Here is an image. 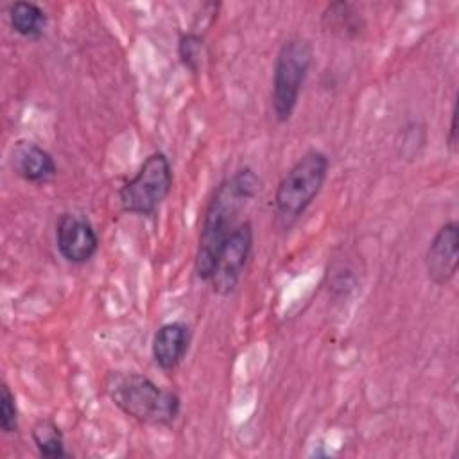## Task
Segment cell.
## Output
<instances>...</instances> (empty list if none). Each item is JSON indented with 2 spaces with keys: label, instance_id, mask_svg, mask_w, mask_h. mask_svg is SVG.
Returning a JSON list of instances; mask_svg holds the SVG:
<instances>
[{
  "label": "cell",
  "instance_id": "14",
  "mask_svg": "<svg viewBox=\"0 0 459 459\" xmlns=\"http://www.w3.org/2000/svg\"><path fill=\"white\" fill-rule=\"evenodd\" d=\"M204 54V38L199 32H185L178 39V56L185 68L190 72H199Z\"/></svg>",
  "mask_w": 459,
  "mask_h": 459
},
{
  "label": "cell",
  "instance_id": "8",
  "mask_svg": "<svg viewBox=\"0 0 459 459\" xmlns=\"http://www.w3.org/2000/svg\"><path fill=\"white\" fill-rule=\"evenodd\" d=\"M459 264V224L445 222L432 237L425 253V271L434 285H448Z\"/></svg>",
  "mask_w": 459,
  "mask_h": 459
},
{
  "label": "cell",
  "instance_id": "2",
  "mask_svg": "<svg viewBox=\"0 0 459 459\" xmlns=\"http://www.w3.org/2000/svg\"><path fill=\"white\" fill-rule=\"evenodd\" d=\"M102 385L124 414L142 423L170 425L181 411V400L174 391L160 387L136 371H109Z\"/></svg>",
  "mask_w": 459,
  "mask_h": 459
},
{
  "label": "cell",
  "instance_id": "1",
  "mask_svg": "<svg viewBox=\"0 0 459 459\" xmlns=\"http://www.w3.org/2000/svg\"><path fill=\"white\" fill-rule=\"evenodd\" d=\"M260 178L249 167L235 170L224 178L213 190L201 222L197 251H195V274L208 281L215 255L222 242L240 224L238 215L246 204L258 194Z\"/></svg>",
  "mask_w": 459,
  "mask_h": 459
},
{
  "label": "cell",
  "instance_id": "15",
  "mask_svg": "<svg viewBox=\"0 0 459 459\" xmlns=\"http://www.w3.org/2000/svg\"><path fill=\"white\" fill-rule=\"evenodd\" d=\"M0 427L5 434L18 432L16 398L5 382L0 387Z\"/></svg>",
  "mask_w": 459,
  "mask_h": 459
},
{
  "label": "cell",
  "instance_id": "13",
  "mask_svg": "<svg viewBox=\"0 0 459 459\" xmlns=\"http://www.w3.org/2000/svg\"><path fill=\"white\" fill-rule=\"evenodd\" d=\"M32 441L39 452V455L47 459H61L66 457L68 452L65 448V437L61 429L52 420H39L32 427Z\"/></svg>",
  "mask_w": 459,
  "mask_h": 459
},
{
  "label": "cell",
  "instance_id": "12",
  "mask_svg": "<svg viewBox=\"0 0 459 459\" xmlns=\"http://www.w3.org/2000/svg\"><path fill=\"white\" fill-rule=\"evenodd\" d=\"M7 14L9 23L16 34L29 39H38L45 34L48 20L45 11L38 4L25 0L13 2L7 9Z\"/></svg>",
  "mask_w": 459,
  "mask_h": 459
},
{
  "label": "cell",
  "instance_id": "4",
  "mask_svg": "<svg viewBox=\"0 0 459 459\" xmlns=\"http://www.w3.org/2000/svg\"><path fill=\"white\" fill-rule=\"evenodd\" d=\"M312 59V45L303 38H290L280 47L273 70L271 91L273 115L276 122L285 124L294 115Z\"/></svg>",
  "mask_w": 459,
  "mask_h": 459
},
{
  "label": "cell",
  "instance_id": "5",
  "mask_svg": "<svg viewBox=\"0 0 459 459\" xmlns=\"http://www.w3.org/2000/svg\"><path fill=\"white\" fill-rule=\"evenodd\" d=\"M172 188V167L169 158L156 151L149 154L136 176L118 190V201L126 213L152 215Z\"/></svg>",
  "mask_w": 459,
  "mask_h": 459
},
{
  "label": "cell",
  "instance_id": "6",
  "mask_svg": "<svg viewBox=\"0 0 459 459\" xmlns=\"http://www.w3.org/2000/svg\"><path fill=\"white\" fill-rule=\"evenodd\" d=\"M253 249V226L249 221L240 222L219 247L210 273V285L221 296L231 294L244 273L246 262Z\"/></svg>",
  "mask_w": 459,
  "mask_h": 459
},
{
  "label": "cell",
  "instance_id": "7",
  "mask_svg": "<svg viewBox=\"0 0 459 459\" xmlns=\"http://www.w3.org/2000/svg\"><path fill=\"white\" fill-rule=\"evenodd\" d=\"M56 246L66 262L86 264L99 249V235L86 217L63 213L56 224Z\"/></svg>",
  "mask_w": 459,
  "mask_h": 459
},
{
  "label": "cell",
  "instance_id": "9",
  "mask_svg": "<svg viewBox=\"0 0 459 459\" xmlns=\"http://www.w3.org/2000/svg\"><path fill=\"white\" fill-rule=\"evenodd\" d=\"M11 169L18 178L27 183L45 185L57 174V165L48 151L39 147L32 140H16L9 154Z\"/></svg>",
  "mask_w": 459,
  "mask_h": 459
},
{
  "label": "cell",
  "instance_id": "16",
  "mask_svg": "<svg viewBox=\"0 0 459 459\" xmlns=\"http://www.w3.org/2000/svg\"><path fill=\"white\" fill-rule=\"evenodd\" d=\"M455 120H457V113H455V108L452 111V120H450V136H448V147L452 152H455V145H457V138H455Z\"/></svg>",
  "mask_w": 459,
  "mask_h": 459
},
{
  "label": "cell",
  "instance_id": "3",
  "mask_svg": "<svg viewBox=\"0 0 459 459\" xmlns=\"http://www.w3.org/2000/svg\"><path fill=\"white\" fill-rule=\"evenodd\" d=\"M330 161L323 151H307L296 163L283 174L274 192V208L280 222L290 226L296 222L312 201L319 195L326 176Z\"/></svg>",
  "mask_w": 459,
  "mask_h": 459
},
{
  "label": "cell",
  "instance_id": "10",
  "mask_svg": "<svg viewBox=\"0 0 459 459\" xmlns=\"http://www.w3.org/2000/svg\"><path fill=\"white\" fill-rule=\"evenodd\" d=\"M190 339L192 335L186 323L170 321L161 325L156 330L151 344V351L156 366L163 371L176 369L188 353Z\"/></svg>",
  "mask_w": 459,
  "mask_h": 459
},
{
  "label": "cell",
  "instance_id": "11",
  "mask_svg": "<svg viewBox=\"0 0 459 459\" xmlns=\"http://www.w3.org/2000/svg\"><path fill=\"white\" fill-rule=\"evenodd\" d=\"M321 20L328 32L346 39L357 38L366 27L360 11L350 2H333L326 5Z\"/></svg>",
  "mask_w": 459,
  "mask_h": 459
}]
</instances>
